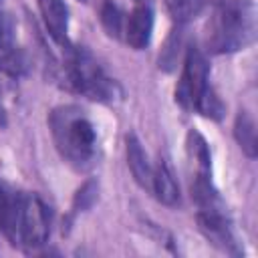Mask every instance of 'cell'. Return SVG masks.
Masks as SVG:
<instances>
[{
  "instance_id": "18",
  "label": "cell",
  "mask_w": 258,
  "mask_h": 258,
  "mask_svg": "<svg viewBox=\"0 0 258 258\" xmlns=\"http://www.w3.org/2000/svg\"><path fill=\"white\" fill-rule=\"evenodd\" d=\"M141 2H145V4H149L151 0H135V4H141Z\"/></svg>"
},
{
  "instance_id": "2",
  "label": "cell",
  "mask_w": 258,
  "mask_h": 258,
  "mask_svg": "<svg viewBox=\"0 0 258 258\" xmlns=\"http://www.w3.org/2000/svg\"><path fill=\"white\" fill-rule=\"evenodd\" d=\"M256 18L246 0H222L206 24V46L214 54L236 52L254 42Z\"/></svg>"
},
{
  "instance_id": "4",
  "label": "cell",
  "mask_w": 258,
  "mask_h": 258,
  "mask_svg": "<svg viewBox=\"0 0 258 258\" xmlns=\"http://www.w3.org/2000/svg\"><path fill=\"white\" fill-rule=\"evenodd\" d=\"M64 81L69 89L91 101L115 103L121 97L119 85L105 75V71L87 48L69 46V54L64 60Z\"/></svg>"
},
{
  "instance_id": "11",
  "label": "cell",
  "mask_w": 258,
  "mask_h": 258,
  "mask_svg": "<svg viewBox=\"0 0 258 258\" xmlns=\"http://www.w3.org/2000/svg\"><path fill=\"white\" fill-rule=\"evenodd\" d=\"M127 163H129V169H131L135 181L141 187L151 189V173H153V167H151V163L147 159V153L141 147V141L133 133L127 135Z\"/></svg>"
},
{
  "instance_id": "12",
  "label": "cell",
  "mask_w": 258,
  "mask_h": 258,
  "mask_svg": "<svg viewBox=\"0 0 258 258\" xmlns=\"http://www.w3.org/2000/svg\"><path fill=\"white\" fill-rule=\"evenodd\" d=\"M234 135H236V141H238L240 149L248 157H256V149H258V145H256V125H254V119L246 111H240L236 115Z\"/></svg>"
},
{
  "instance_id": "14",
  "label": "cell",
  "mask_w": 258,
  "mask_h": 258,
  "mask_svg": "<svg viewBox=\"0 0 258 258\" xmlns=\"http://www.w3.org/2000/svg\"><path fill=\"white\" fill-rule=\"evenodd\" d=\"M165 8L177 24H183L202 12L204 0H165Z\"/></svg>"
},
{
  "instance_id": "15",
  "label": "cell",
  "mask_w": 258,
  "mask_h": 258,
  "mask_svg": "<svg viewBox=\"0 0 258 258\" xmlns=\"http://www.w3.org/2000/svg\"><path fill=\"white\" fill-rule=\"evenodd\" d=\"M97 191H99V185H97L95 179L85 181V183L79 187V191H77V196H75V200H73V212L89 210V208L95 204V200H97Z\"/></svg>"
},
{
  "instance_id": "6",
  "label": "cell",
  "mask_w": 258,
  "mask_h": 258,
  "mask_svg": "<svg viewBox=\"0 0 258 258\" xmlns=\"http://www.w3.org/2000/svg\"><path fill=\"white\" fill-rule=\"evenodd\" d=\"M48 236H50V212L46 204L36 194H22L14 246L38 248L48 240Z\"/></svg>"
},
{
  "instance_id": "7",
  "label": "cell",
  "mask_w": 258,
  "mask_h": 258,
  "mask_svg": "<svg viewBox=\"0 0 258 258\" xmlns=\"http://www.w3.org/2000/svg\"><path fill=\"white\" fill-rule=\"evenodd\" d=\"M220 210H198V228L200 232L206 236L208 242H212L216 248L228 252V254H240L238 250V242L234 238L230 220L226 218V214Z\"/></svg>"
},
{
  "instance_id": "19",
  "label": "cell",
  "mask_w": 258,
  "mask_h": 258,
  "mask_svg": "<svg viewBox=\"0 0 258 258\" xmlns=\"http://www.w3.org/2000/svg\"><path fill=\"white\" fill-rule=\"evenodd\" d=\"M0 2H2V0H0Z\"/></svg>"
},
{
  "instance_id": "3",
  "label": "cell",
  "mask_w": 258,
  "mask_h": 258,
  "mask_svg": "<svg viewBox=\"0 0 258 258\" xmlns=\"http://www.w3.org/2000/svg\"><path fill=\"white\" fill-rule=\"evenodd\" d=\"M175 103L185 111H196L204 117L220 121L224 105L210 87V67L198 48H189L183 60V71L175 87Z\"/></svg>"
},
{
  "instance_id": "5",
  "label": "cell",
  "mask_w": 258,
  "mask_h": 258,
  "mask_svg": "<svg viewBox=\"0 0 258 258\" xmlns=\"http://www.w3.org/2000/svg\"><path fill=\"white\" fill-rule=\"evenodd\" d=\"M185 149H187V161L191 169L189 191H191V200L198 204V210H216V206L224 208L218 196V189L214 187V181H212V153L202 133L191 129L187 133Z\"/></svg>"
},
{
  "instance_id": "17",
  "label": "cell",
  "mask_w": 258,
  "mask_h": 258,
  "mask_svg": "<svg viewBox=\"0 0 258 258\" xmlns=\"http://www.w3.org/2000/svg\"><path fill=\"white\" fill-rule=\"evenodd\" d=\"M6 79H12V77L0 67V125L6 123V105H4V95H6V89H8Z\"/></svg>"
},
{
  "instance_id": "8",
  "label": "cell",
  "mask_w": 258,
  "mask_h": 258,
  "mask_svg": "<svg viewBox=\"0 0 258 258\" xmlns=\"http://www.w3.org/2000/svg\"><path fill=\"white\" fill-rule=\"evenodd\" d=\"M151 30H153V10L151 4H135L133 10L129 12V16L125 18V40L131 48L141 50L149 44L151 40Z\"/></svg>"
},
{
  "instance_id": "10",
  "label": "cell",
  "mask_w": 258,
  "mask_h": 258,
  "mask_svg": "<svg viewBox=\"0 0 258 258\" xmlns=\"http://www.w3.org/2000/svg\"><path fill=\"white\" fill-rule=\"evenodd\" d=\"M151 191L155 198L165 206L179 204V185L173 177V171L165 163V159H159L151 173Z\"/></svg>"
},
{
  "instance_id": "1",
  "label": "cell",
  "mask_w": 258,
  "mask_h": 258,
  "mask_svg": "<svg viewBox=\"0 0 258 258\" xmlns=\"http://www.w3.org/2000/svg\"><path fill=\"white\" fill-rule=\"evenodd\" d=\"M48 127L60 157L75 169L85 171L97 159V131L87 113L77 105L54 107Z\"/></svg>"
},
{
  "instance_id": "9",
  "label": "cell",
  "mask_w": 258,
  "mask_h": 258,
  "mask_svg": "<svg viewBox=\"0 0 258 258\" xmlns=\"http://www.w3.org/2000/svg\"><path fill=\"white\" fill-rule=\"evenodd\" d=\"M36 4H38L44 26H46L48 34L52 36V40L58 42L60 46L69 48V38H67L69 10H67L64 0H36Z\"/></svg>"
},
{
  "instance_id": "13",
  "label": "cell",
  "mask_w": 258,
  "mask_h": 258,
  "mask_svg": "<svg viewBox=\"0 0 258 258\" xmlns=\"http://www.w3.org/2000/svg\"><path fill=\"white\" fill-rule=\"evenodd\" d=\"M99 16H101V24L103 28L107 30L109 36H115L119 38L123 34V28H125V18H123V12L117 4L105 0L101 4V10H99Z\"/></svg>"
},
{
  "instance_id": "16",
  "label": "cell",
  "mask_w": 258,
  "mask_h": 258,
  "mask_svg": "<svg viewBox=\"0 0 258 258\" xmlns=\"http://www.w3.org/2000/svg\"><path fill=\"white\" fill-rule=\"evenodd\" d=\"M16 38V24L8 12H0V54L12 50Z\"/></svg>"
}]
</instances>
